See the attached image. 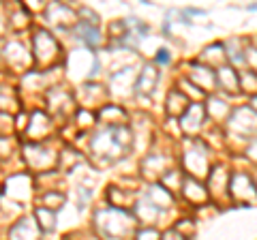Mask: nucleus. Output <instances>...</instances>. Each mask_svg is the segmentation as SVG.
I'll return each mask as SVG.
<instances>
[{
  "instance_id": "nucleus-2",
  "label": "nucleus",
  "mask_w": 257,
  "mask_h": 240,
  "mask_svg": "<svg viewBox=\"0 0 257 240\" xmlns=\"http://www.w3.org/2000/svg\"><path fill=\"white\" fill-rule=\"evenodd\" d=\"M135 217L128 210H118V208H101L94 212V227L105 240H124L133 234Z\"/></svg>"
},
{
  "instance_id": "nucleus-13",
  "label": "nucleus",
  "mask_w": 257,
  "mask_h": 240,
  "mask_svg": "<svg viewBox=\"0 0 257 240\" xmlns=\"http://www.w3.org/2000/svg\"><path fill=\"white\" fill-rule=\"evenodd\" d=\"M216 88H223L225 92L236 94L240 90V73L231 65L216 69Z\"/></svg>"
},
{
  "instance_id": "nucleus-4",
  "label": "nucleus",
  "mask_w": 257,
  "mask_h": 240,
  "mask_svg": "<svg viewBox=\"0 0 257 240\" xmlns=\"http://www.w3.org/2000/svg\"><path fill=\"white\" fill-rule=\"evenodd\" d=\"M32 54L39 67H52L60 58V45L56 37L50 35L47 30H37L32 39Z\"/></svg>"
},
{
  "instance_id": "nucleus-24",
  "label": "nucleus",
  "mask_w": 257,
  "mask_h": 240,
  "mask_svg": "<svg viewBox=\"0 0 257 240\" xmlns=\"http://www.w3.org/2000/svg\"><path fill=\"white\" fill-rule=\"evenodd\" d=\"M35 221H37V225L43 234H50V231L56 229V212L54 210H47V208L39 206L35 210Z\"/></svg>"
},
{
  "instance_id": "nucleus-29",
  "label": "nucleus",
  "mask_w": 257,
  "mask_h": 240,
  "mask_svg": "<svg viewBox=\"0 0 257 240\" xmlns=\"http://www.w3.org/2000/svg\"><path fill=\"white\" fill-rule=\"evenodd\" d=\"M182 174L180 172H167L163 178H161V185H163L167 191H170V193H174L176 189H180L182 187Z\"/></svg>"
},
{
  "instance_id": "nucleus-3",
  "label": "nucleus",
  "mask_w": 257,
  "mask_h": 240,
  "mask_svg": "<svg viewBox=\"0 0 257 240\" xmlns=\"http://www.w3.org/2000/svg\"><path fill=\"white\" fill-rule=\"evenodd\" d=\"M227 125V131L229 135H234L238 140H253V135L257 133V114L251 107H236L231 109L229 118L225 120Z\"/></svg>"
},
{
  "instance_id": "nucleus-17",
  "label": "nucleus",
  "mask_w": 257,
  "mask_h": 240,
  "mask_svg": "<svg viewBox=\"0 0 257 240\" xmlns=\"http://www.w3.org/2000/svg\"><path fill=\"white\" fill-rule=\"evenodd\" d=\"M189 99L184 97V94L178 90V88H174V90H170V94H167V101H165V111L170 114L172 118H182L184 111L189 109Z\"/></svg>"
},
{
  "instance_id": "nucleus-33",
  "label": "nucleus",
  "mask_w": 257,
  "mask_h": 240,
  "mask_svg": "<svg viewBox=\"0 0 257 240\" xmlns=\"http://www.w3.org/2000/svg\"><path fill=\"white\" fill-rule=\"evenodd\" d=\"M170 62V50H165V47H161L157 52V65H167Z\"/></svg>"
},
{
  "instance_id": "nucleus-22",
  "label": "nucleus",
  "mask_w": 257,
  "mask_h": 240,
  "mask_svg": "<svg viewBox=\"0 0 257 240\" xmlns=\"http://www.w3.org/2000/svg\"><path fill=\"white\" fill-rule=\"evenodd\" d=\"M99 118L105 127H124L126 125V111L120 105H105L101 109Z\"/></svg>"
},
{
  "instance_id": "nucleus-9",
  "label": "nucleus",
  "mask_w": 257,
  "mask_h": 240,
  "mask_svg": "<svg viewBox=\"0 0 257 240\" xmlns=\"http://www.w3.org/2000/svg\"><path fill=\"white\" fill-rule=\"evenodd\" d=\"M206 116H208L206 114V105H202V103H191L189 109L184 111V116L180 118V129L184 133H189V135L197 133L204 127Z\"/></svg>"
},
{
  "instance_id": "nucleus-6",
  "label": "nucleus",
  "mask_w": 257,
  "mask_h": 240,
  "mask_svg": "<svg viewBox=\"0 0 257 240\" xmlns=\"http://www.w3.org/2000/svg\"><path fill=\"white\" fill-rule=\"evenodd\" d=\"M229 197L236 204H253L257 202V187L253 178L244 172H236L229 176Z\"/></svg>"
},
{
  "instance_id": "nucleus-12",
  "label": "nucleus",
  "mask_w": 257,
  "mask_h": 240,
  "mask_svg": "<svg viewBox=\"0 0 257 240\" xmlns=\"http://www.w3.org/2000/svg\"><path fill=\"white\" fill-rule=\"evenodd\" d=\"M229 176L225 165H216L208 174V185H210V193L214 197H221V195H227L229 197Z\"/></svg>"
},
{
  "instance_id": "nucleus-21",
  "label": "nucleus",
  "mask_w": 257,
  "mask_h": 240,
  "mask_svg": "<svg viewBox=\"0 0 257 240\" xmlns=\"http://www.w3.org/2000/svg\"><path fill=\"white\" fill-rule=\"evenodd\" d=\"M159 214H161V210L152 202H148L146 197L135 202V214H133L135 221H142V223H146V225H150V223H155L159 219Z\"/></svg>"
},
{
  "instance_id": "nucleus-8",
  "label": "nucleus",
  "mask_w": 257,
  "mask_h": 240,
  "mask_svg": "<svg viewBox=\"0 0 257 240\" xmlns=\"http://www.w3.org/2000/svg\"><path fill=\"white\" fill-rule=\"evenodd\" d=\"M187 79L193 86H197L204 94L216 88V71L210 69V67H206V65H202V62H195V65L191 67Z\"/></svg>"
},
{
  "instance_id": "nucleus-19",
  "label": "nucleus",
  "mask_w": 257,
  "mask_h": 240,
  "mask_svg": "<svg viewBox=\"0 0 257 240\" xmlns=\"http://www.w3.org/2000/svg\"><path fill=\"white\" fill-rule=\"evenodd\" d=\"M202 65L210 67V69H221L225 67V62H227V54H225V45L223 43H216V45H210L206 47V50L202 52Z\"/></svg>"
},
{
  "instance_id": "nucleus-18",
  "label": "nucleus",
  "mask_w": 257,
  "mask_h": 240,
  "mask_svg": "<svg viewBox=\"0 0 257 240\" xmlns=\"http://www.w3.org/2000/svg\"><path fill=\"white\" fill-rule=\"evenodd\" d=\"M182 195L187 197L189 202H193V204H204L208 199V191H206V187L199 180L187 176V178L182 180Z\"/></svg>"
},
{
  "instance_id": "nucleus-27",
  "label": "nucleus",
  "mask_w": 257,
  "mask_h": 240,
  "mask_svg": "<svg viewBox=\"0 0 257 240\" xmlns=\"http://www.w3.org/2000/svg\"><path fill=\"white\" fill-rule=\"evenodd\" d=\"M64 193H60V191H45V193L41 195V208H47V210H58V208H62L64 204Z\"/></svg>"
},
{
  "instance_id": "nucleus-34",
  "label": "nucleus",
  "mask_w": 257,
  "mask_h": 240,
  "mask_svg": "<svg viewBox=\"0 0 257 240\" xmlns=\"http://www.w3.org/2000/svg\"><path fill=\"white\" fill-rule=\"evenodd\" d=\"M246 157H251L253 161H257V138H253L251 142H248V146H246Z\"/></svg>"
},
{
  "instance_id": "nucleus-31",
  "label": "nucleus",
  "mask_w": 257,
  "mask_h": 240,
  "mask_svg": "<svg viewBox=\"0 0 257 240\" xmlns=\"http://www.w3.org/2000/svg\"><path fill=\"white\" fill-rule=\"evenodd\" d=\"M180 86H184V88H180V92L184 94V97H187V94H191L193 99H204V92L199 90L197 86H193V84L189 82V79H182V82H180Z\"/></svg>"
},
{
  "instance_id": "nucleus-16",
  "label": "nucleus",
  "mask_w": 257,
  "mask_h": 240,
  "mask_svg": "<svg viewBox=\"0 0 257 240\" xmlns=\"http://www.w3.org/2000/svg\"><path fill=\"white\" fill-rule=\"evenodd\" d=\"M142 172H144V176H148L150 180L163 178L167 174V159L163 155H148L142 163Z\"/></svg>"
},
{
  "instance_id": "nucleus-26",
  "label": "nucleus",
  "mask_w": 257,
  "mask_h": 240,
  "mask_svg": "<svg viewBox=\"0 0 257 240\" xmlns=\"http://www.w3.org/2000/svg\"><path fill=\"white\" fill-rule=\"evenodd\" d=\"M206 114H210L214 120H227L231 114V107L221 99H210L206 105Z\"/></svg>"
},
{
  "instance_id": "nucleus-25",
  "label": "nucleus",
  "mask_w": 257,
  "mask_h": 240,
  "mask_svg": "<svg viewBox=\"0 0 257 240\" xmlns=\"http://www.w3.org/2000/svg\"><path fill=\"white\" fill-rule=\"evenodd\" d=\"M225 54H227V60L231 65H246V47L234 39L227 47H225Z\"/></svg>"
},
{
  "instance_id": "nucleus-1",
  "label": "nucleus",
  "mask_w": 257,
  "mask_h": 240,
  "mask_svg": "<svg viewBox=\"0 0 257 240\" xmlns=\"http://www.w3.org/2000/svg\"><path fill=\"white\" fill-rule=\"evenodd\" d=\"M131 142H133V133L126 125L124 127H103V129H99L92 135L90 150L96 159L109 163L122 157L131 148Z\"/></svg>"
},
{
  "instance_id": "nucleus-14",
  "label": "nucleus",
  "mask_w": 257,
  "mask_h": 240,
  "mask_svg": "<svg viewBox=\"0 0 257 240\" xmlns=\"http://www.w3.org/2000/svg\"><path fill=\"white\" fill-rule=\"evenodd\" d=\"M159 82V71L155 65H146L142 71L138 79H135V92L138 94H152V90L157 88Z\"/></svg>"
},
{
  "instance_id": "nucleus-20",
  "label": "nucleus",
  "mask_w": 257,
  "mask_h": 240,
  "mask_svg": "<svg viewBox=\"0 0 257 240\" xmlns=\"http://www.w3.org/2000/svg\"><path fill=\"white\" fill-rule=\"evenodd\" d=\"M146 199L155 204L159 210H163V208H170L174 204V193H170V191L161 185V182H155V185H150L148 193H146Z\"/></svg>"
},
{
  "instance_id": "nucleus-30",
  "label": "nucleus",
  "mask_w": 257,
  "mask_h": 240,
  "mask_svg": "<svg viewBox=\"0 0 257 240\" xmlns=\"http://www.w3.org/2000/svg\"><path fill=\"white\" fill-rule=\"evenodd\" d=\"M240 88H244V90H251V92L257 90V73H255V71L246 69L244 73H240Z\"/></svg>"
},
{
  "instance_id": "nucleus-28",
  "label": "nucleus",
  "mask_w": 257,
  "mask_h": 240,
  "mask_svg": "<svg viewBox=\"0 0 257 240\" xmlns=\"http://www.w3.org/2000/svg\"><path fill=\"white\" fill-rule=\"evenodd\" d=\"M109 202H111V208L124 210V208H128L131 195H126L124 191H122V189H118V187H109Z\"/></svg>"
},
{
  "instance_id": "nucleus-7",
  "label": "nucleus",
  "mask_w": 257,
  "mask_h": 240,
  "mask_svg": "<svg viewBox=\"0 0 257 240\" xmlns=\"http://www.w3.org/2000/svg\"><path fill=\"white\" fill-rule=\"evenodd\" d=\"M24 159L30 170H50L56 163V153L43 142H28L24 146Z\"/></svg>"
},
{
  "instance_id": "nucleus-35",
  "label": "nucleus",
  "mask_w": 257,
  "mask_h": 240,
  "mask_svg": "<svg viewBox=\"0 0 257 240\" xmlns=\"http://www.w3.org/2000/svg\"><path fill=\"white\" fill-rule=\"evenodd\" d=\"M161 240H187V238H184L182 234H178L176 229H170V231H165V234L161 236Z\"/></svg>"
},
{
  "instance_id": "nucleus-32",
  "label": "nucleus",
  "mask_w": 257,
  "mask_h": 240,
  "mask_svg": "<svg viewBox=\"0 0 257 240\" xmlns=\"http://www.w3.org/2000/svg\"><path fill=\"white\" fill-rule=\"evenodd\" d=\"M135 240H161V234L157 229H152V227H144V229H140L138 234H135Z\"/></svg>"
},
{
  "instance_id": "nucleus-11",
  "label": "nucleus",
  "mask_w": 257,
  "mask_h": 240,
  "mask_svg": "<svg viewBox=\"0 0 257 240\" xmlns=\"http://www.w3.org/2000/svg\"><path fill=\"white\" fill-rule=\"evenodd\" d=\"M43 231L39 229L35 217H22L9 229V240H41Z\"/></svg>"
},
{
  "instance_id": "nucleus-10",
  "label": "nucleus",
  "mask_w": 257,
  "mask_h": 240,
  "mask_svg": "<svg viewBox=\"0 0 257 240\" xmlns=\"http://www.w3.org/2000/svg\"><path fill=\"white\" fill-rule=\"evenodd\" d=\"M52 131V120L43 111H35L30 116V123L26 125V135L28 142H43Z\"/></svg>"
},
{
  "instance_id": "nucleus-5",
  "label": "nucleus",
  "mask_w": 257,
  "mask_h": 240,
  "mask_svg": "<svg viewBox=\"0 0 257 240\" xmlns=\"http://www.w3.org/2000/svg\"><path fill=\"white\" fill-rule=\"evenodd\" d=\"M182 165L187 174L191 178H204L208 174V148L204 142L199 140H193L187 148H184V155H182Z\"/></svg>"
},
{
  "instance_id": "nucleus-15",
  "label": "nucleus",
  "mask_w": 257,
  "mask_h": 240,
  "mask_svg": "<svg viewBox=\"0 0 257 240\" xmlns=\"http://www.w3.org/2000/svg\"><path fill=\"white\" fill-rule=\"evenodd\" d=\"M5 58H7V62H9V67H13V69H26L30 65V58H28L26 47H24L22 43H18V41L7 43V47H5Z\"/></svg>"
},
{
  "instance_id": "nucleus-36",
  "label": "nucleus",
  "mask_w": 257,
  "mask_h": 240,
  "mask_svg": "<svg viewBox=\"0 0 257 240\" xmlns=\"http://www.w3.org/2000/svg\"><path fill=\"white\" fill-rule=\"evenodd\" d=\"M251 109L257 114V97H253V101H251Z\"/></svg>"
},
{
  "instance_id": "nucleus-23",
  "label": "nucleus",
  "mask_w": 257,
  "mask_h": 240,
  "mask_svg": "<svg viewBox=\"0 0 257 240\" xmlns=\"http://www.w3.org/2000/svg\"><path fill=\"white\" fill-rule=\"evenodd\" d=\"M75 39H79L88 47H99L101 45V33L96 26H88V24L77 22L75 24Z\"/></svg>"
}]
</instances>
